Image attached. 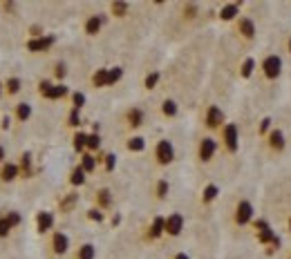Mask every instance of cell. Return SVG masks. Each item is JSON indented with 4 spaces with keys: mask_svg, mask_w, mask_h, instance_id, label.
<instances>
[{
    "mask_svg": "<svg viewBox=\"0 0 291 259\" xmlns=\"http://www.w3.org/2000/svg\"><path fill=\"white\" fill-rule=\"evenodd\" d=\"M260 72L266 80L280 78V74H282V58H280L278 54L264 56V58H262V65H260Z\"/></svg>",
    "mask_w": 291,
    "mask_h": 259,
    "instance_id": "obj_1",
    "label": "cell"
},
{
    "mask_svg": "<svg viewBox=\"0 0 291 259\" xmlns=\"http://www.w3.org/2000/svg\"><path fill=\"white\" fill-rule=\"evenodd\" d=\"M155 159L159 166H168V163H173L175 159V148H173V143L168 141V138H161L159 143H157V148H155Z\"/></svg>",
    "mask_w": 291,
    "mask_h": 259,
    "instance_id": "obj_2",
    "label": "cell"
},
{
    "mask_svg": "<svg viewBox=\"0 0 291 259\" xmlns=\"http://www.w3.org/2000/svg\"><path fill=\"white\" fill-rule=\"evenodd\" d=\"M222 141H224V148L228 152H235L237 146H240V136H237V126L235 123H226L222 128Z\"/></svg>",
    "mask_w": 291,
    "mask_h": 259,
    "instance_id": "obj_3",
    "label": "cell"
},
{
    "mask_svg": "<svg viewBox=\"0 0 291 259\" xmlns=\"http://www.w3.org/2000/svg\"><path fill=\"white\" fill-rule=\"evenodd\" d=\"M215 152H217V141L215 138H211V136H204L202 141H199V150H197V154H199V161L202 163H208L215 156Z\"/></svg>",
    "mask_w": 291,
    "mask_h": 259,
    "instance_id": "obj_4",
    "label": "cell"
},
{
    "mask_svg": "<svg viewBox=\"0 0 291 259\" xmlns=\"http://www.w3.org/2000/svg\"><path fill=\"white\" fill-rule=\"evenodd\" d=\"M251 219H253V206H251V201L242 199L235 208V224L237 226H246V224H251Z\"/></svg>",
    "mask_w": 291,
    "mask_h": 259,
    "instance_id": "obj_5",
    "label": "cell"
},
{
    "mask_svg": "<svg viewBox=\"0 0 291 259\" xmlns=\"http://www.w3.org/2000/svg\"><path fill=\"white\" fill-rule=\"evenodd\" d=\"M224 112L217 108V105H208V110H206V128H211V130H215V128H222V123H224Z\"/></svg>",
    "mask_w": 291,
    "mask_h": 259,
    "instance_id": "obj_6",
    "label": "cell"
},
{
    "mask_svg": "<svg viewBox=\"0 0 291 259\" xmlns=\"http://www.w3.org/2000/svg\"><path fill=\"white\" fill-rule=\"evenodd\" d=\"M237 32H240L242 38H246V40H253V38H255V25H253V20H251L249 16H240V18H237Z\"/></svg>",
    "mask_w": 291,
    "mask_h": 259,
    "instance_id": "obj_7",
    "label": "cell"
},
{
    "mask_svg": "<svg viewBox=\"0 0 291 259\" xmlns=\"http://www.w3.org/2000/svg\"><path fill=\"white\" fill-rule=\"evenodd\" d=\"M182 230H184V217L179 212H173L166 219V232H168L170 237H177Z\"/></svg>",
    "mask_w": 291,
    "mask_h": 259,
    "instance_id": "obj_8",
    "label": "cell"
},
{
    "mask_svg": "<svg viewBox=\"0 0 291 259\" xmlns=\"http://www.w3.org/2000/svg\"><path fill=\"white\" fill-rule=\"evenodd\" d=\"M52 250L56 252V255H65V252L70 250V237L65 232H54V237H52Z\"/></svg>",
    "mask_w": 291,
    "mask_h": 259,
    "instance_id": "obj_9",
    "label": "cell"
},
{
    "mask_svg": "<svg viewBox=\"0 0 291 259\" xmlns=\"http://www.w3.org/2000/svg\"><path fill=\"white\" fill-rule=\"evenodd\" d=\"M266 146L271 148L273 152H282L284 150V134H282V130H271V134L266 136Z\"/></svg>",
    "mask_w": 291,
    "mask_h": 259,
    "instance_id": "obj_10",
    "label": "cell"
},
{
    "mask_svg": "<svg viewBox=\"0 0 291 259\" xmlns=\"http://www.w3.org/2000/svg\"><path fill=\"white\" fill-rule=\"evenodd\" d=\"M54 45V36H41V38H32L27 42V50L30 52H45L47 47Z\"/></svg>",
    "mask_w": 291,
    "mask_h": 259,
    "instance_id": "obj_11",
    "label": "cell"
},
{
    "mask_svg": "<svg viewBox=\"0 0 291 259\" xmlns=\"http://www.w3.org/2000/svg\"><path fill=\"white\" fill-rule=\"evenodd\" d=\"M255 228H257V239H260L262 244H271L275 237H278V234H275L273 230H271V226H269L266 222H257Z\"/></svg>",
    "mask_w": 291,
    "mask_h": 259,
    "instance_id": "obj_12",
    "label": "cell"
},
{
    "mask_svg": "<svg viewBox=\"0 0 291 259\" xmlns=\"http://www.w3.org/2000/svg\"><path fill=\"white\" fill-rule=\"evenodd\" d=\"M36 226H38V232H47V230L54 226V214L47 212V210L38 212V217H36Z\"/></svg>",
    "mask_w": 291,
    "mask_h": 259,
    "instance_id": "obj_13",
    "label": "cell"
},
{
    "mask_svg": "<svg viewBox=\"0 0 291 259\" xmlns=\"http://www.w3.org/2000/svg\"><path fill=\"white\" fill-rule=\"evenodd\" d=\"M164 232H166V219L164 217H155V219H152V224H150V232H148V237L157 239V237H161Z\"/></svg>",
    "mask_w": 291,
    "mask_h": 259,
    "instance_id": "obj_14",
    "label": "cell"
},
{
    "mask_svg": "<svg viewBox=\"0 0 291 259\" xmlns=\"http://www.w3.org/2000/svg\"><path fill=\"white\" fill-rule=\"evenodd\" d=\"M126 121H128V126H130V128H139L141 123H144V110H139V108L128 110Z\"/></svg>",
    "mask_w": 291,
    "mask_h": 259,
    "instance_id": "obj_15",
    "label": "cell"
},
{
    "mask_svg": "<svg viewBox=\"0 0 291 259\" xmlns=\"http://www.w3.org/2000/svg\"><path fill=\"white\" fill-rule=\"evenodd\" d=\"M18 172H21V168H18L16 163H5L3 170H0V179H3V181H14L18 176Z\"/></svg>",
    "mask_w": 291,
    "mask_h": 259,
    "instance_id": "obj_16",
    "label": "cell"
},
{
    "mask_svg": "<svg viewBox=\"0 0 291 259\" xmlns=\"http://www.w3.org/2000/svg\"><path fill=\"white\" fill-rule=\"evenodd\" d=\"M101 25H103V18L101 16H90L88 22H85V34H88V36H94V34H99Z\"/></svg>",
    "mask_w": 291,
    "mask_h": 259,
    "instance_id": "obj_17",
    "label": "cell"
},
{
    "mask_svg": "<svg viewBox=\"0 0 291 259\" xmlns=\"http://www.w3.org/2000/svg\"><path fill=\"white\" fill-rule=\"evenodd\" d=\"M237 14H240V4L231 2V4H226V7H222V12H219V18H222V20H233Z\"/></svg>",
    "mask_w": 291,
    "mask_h": 259,
    "instance_id": "obj_18",
    "label": "cell"
},
{
    "mask_svg": "<svg viewBox=\"0 0 291 259\" xmlns=\"http://www.w3.org/2000/svg\"><path fill=\"white\" fill-rule=\"evenodd\" d=\"M94 257H97V248L92 244H83L76 252V259H94Z\"/></svg>",
    "mask_w": 291,
    "mask_h": 259,
    "instance_id": "obj_19",
    "label": "cell"
},
{
    "mask_svg": "<svg viewBox=\"0 0 291 259\" xmlns=\"http://www.w3.org/2000/svg\"><path fill=\"white\" fill-rule=\"evenodd\" d=\"M63 96H68V88H65V85H52L50 92L45 94V98H52V100L63 98Z\"/></svg>",
    "mask_w": 291,
    "mask_h": 259,
    "instance_id": "obj_20",
    "label": "cell"
},
{
    "mask_svg": "<svg viewBox=\"0 0 291 259\" xmlns=\"http://www.w3.org/2000/svg\"><path fill=\"white\" fill-rule=\"evenodd\" d=\"M85 174H88V172H85L81 166L74 168V170H72V176H70V184H72V186H83V184H85Z\"/></svg>",
    "mask_w": 291,
    "mask_h": 259,
    "instance_id": "obj_21",
    "label": "cell"
},
{
    "mask_svg": "<svg viewBox=\"0 0 291 259\" xmlns=\"http://www.w3.org/2000/svg\"><path fill=\"white\" fill-rule=\"evenodd\" d=\"M219 194V190H217V186L215 184H208L206 188H204V194H202V201L204 204H211V201H215V196Z\"/></svg>",
    "mask_w": 291,
    "mask_h": 259,
    "instance_id": "obj_22",
    "label": "cell"
},
{
    "mask_svg": "<svg viewBox=\"0 0 291 259\" xmlns=\"http://www.w3.org/2000/svg\"><path fill=\"white\" fill-rule=\"evenodd\" d=\"M16 116H18V121H27V118L32 116V105L30 103H21L16 108Z\"/></svg>",
    "mask_w": 291,
    "mask_h": 259,
    "instance_id": "obj_23",
    "label": "cell"
},
{
    "mask_svg": "<svg viewBox=\"0 0 291 259\" xmlns=\"http://www.w3.org/2000/svg\"><path fill=\"white\" fill-rule=\"evenodd\" d=\"M253 70H255V60H253V58H251V56H249V58H246L244 63H242V67H240V74H242V78H249V76L253 74Z\"/></svg>",
    "mask_w": 291,
    "mask_h": 259,
    "instance_id": "obj_24",
    "label": "cell"
},
{
    "mask_svg": "<svg viewBox=\"0 0 291 259\" xmlns=\"http://www.w3.org/2000/svg\"><path fill=\"white\" fill-rule=\"evenodd\" d=\"M161 112H164L166 116H175V114H177V103H175L173 98H166L164 103H161Z\"/></svg>",
    "mask_w": 291,
    "mask_h": 259,
    "instance_id": "obj_25",
    "label": "cell"
},
{
    "mask_svg": "<svg viewBox=\"0 0 291 259\" xmlns=\"http://www.w3.org/2000/svg\"><path fill=\"white\" fill-rule=\"evenodd\" d=\"M92 83L97 88H106L108 85V70H97V74L92 76Z\"/></svg>",
    "mask_w": 291,
    "mask_h": 259,
    "instance_id": "obj_26",
    "label": "cell"
},
{
    "mask_svg": "<svg viewBox=\"0 0 291 259\" xmlns=\"http://www.w3.org/2000/svg\"><path fill=\"white\" fill-rule=\"evenodd\" d=\"M146 148V141L141 136H132L130 141H128V150L130 152H141Z\"/></svg>",
    "mask_w": 291,
    "mask_h": 259,
    "instance_id": "obj_27",
    "label": "cell"
},
{
    "mask_svg": "<svg viewBox=\"0 0 291 259\" xmlns=\"http://www.w3.org/2000/svg\"><path fill=\"white\" fill-rule=\"evenodd\" d=\"M97 201H99V206H101V208H108V206L112 204V196H110V190H108V188L99 190V192H97Z\"/></svg>",
    "mask_w": 291,
    "mask_h": 259,
    "instance_id": "obj_28",
    "label": "cell"
},
{
    "mask_svg": "<svg viewBox=\"0 0 291 259\" xmlns=\"http://www.w3.org/2000/svg\"><path fill=\"white\" fill-rule=\"evenodd\" d=\"M121 76H123L121 67H110L108 70V85H114L117 80H121Z\"/></svg>",
    "mask_w": 291,
    "mask_h": 259,
    "instance_id": "obj_29",
    "label": "cell"
},
{
    "mask_svg": "<svg viewBox=\"0 0 291 259\" xmlns=\"http://www.w3.org/2000/svg\"><path fill=\"white\" fill-rule=\"evenodd\" d=\"M81 168H83L85 172H92L94 168H97V159H94L92 154H83V159H81Z\"/></svg>",
    "mask_w": 291,
    "mask_h": 259,
    "instance_id": "obj_30",
    "label": "cell"
},
{
    "mask_svg": "<svg viewBox=\"0 0 291 259\" xmlns=\"http://www.w3.org/2000/svg\"><path fill=\"white\" fill-rule=\"evenodd\" d=\"M74 148H76V150L88 148V134H85V132H76L74 134Z\"/></svg>",
    "mask_w": 291,
    "mask_h": 259,
    "instance_id": "obj_31",
    "label": "cell"
},
{
    "mask_svg": "<svg viewBox=\"0 0 291 259\" xmlns=\"http://www.w3.org/2000/svg\"><path fill=\"white\" fill-rule=\"evenodd\" d=\"M157 83H159V72H150V74L146 76V83H144L146 90H152Z\"/></svg>",
    "mask_w": 291,
    "mask_h": 259,
    "instance_id": "obj_32",
    "label": "cell"
},
{
    "mask_svg": "<svg viewBox=\"0 0 291 259\" xmlns=\"http://www.w3.org/2000/svg\"><path fill=\"white\" fill-rule=\"evenodd\" d=\"M126 12H128V2H112V14L114 16H126Z\"/></svg>",
    "mask_w": 291,
    "mask_h": 259,
    "instance_id": "obj_33",
    "label": "cell"
},
{
    "mask_svg": "<svg viewBox=\"0 0 291 259\" xmlns=\"http://www.w3.org/2000/svg\"><path fill=\"white\" fill-rule=\"evenodd\" d=\"M30 166H32V154H30V152H25V154L21 156V170H23V174H30Z\"/></svg>",
    "mask_w": 291,
    "mask_h": 259,
    "instance_id": "obj_34",
    "label": "cell"
},
{
    "mask_svg": "<svg viewBox=\"0 0 291 259\" xmlns=\"http://www.w3.org/2000/svg\"><path fill=\"white\" fill-rule=\"evenodd\" d=\"M7 92L9 94H18V92H21V80H18V78H9L7 80Z\"/></svg>",
    "mask_w": 291,
    "mask_h": 259,
    "instance_id": "obj_35",
    "label": "cell"
},
{
    "mask_svg": "<svg viewBox=\"0 0 291 259\" xmlns=\"http://www.w3.org/2000/svg\"><path fill=\"white\" fill-rule=\"evenodd\" d=\"M99 146H101L99 134H88V148H90V150H99Z\"/></svg>",
    "mask_w": 291,
    "mask_h": 259,
    "instance_id": "obj_36",
    "label": "cell"
},
{
    "mask_svg": "<svg viewBox=\"0 0 291 259\" xmlns=\"http://www.w3.org/2000/svg\"><path fill=\"white\" fill-rule=\"evenodd\" d=\"M166 194H168V181H159V184H157V196H159V199H166Z\"/></svg>",
    "mask_w": 291,
    "mask_h": 259,
    "instance_id": "obj_37",
    "label": "cell"
},
{
    "mask_svg": "<svg viewBox=\"0 0 291 259\" xmlns=\"http://www.w3.org/2000/svg\"><path fill=\"white\" fill-rule=\"evenodd\" d=\"M88 217L92 219V222H103V212L99 208H92V210H88Z\"/></svg>",
    "mask_w": 291,
    "mask_h": 259,
    "instance_id": "obj_38",
    "label": "cell"
},
{
    "mask_svg": "<svg viewBox=\"0 0 291 259\" xmlns=\"http://www.w3.org/2000/svg\"><path fill=\"white\" fill-rule=\"evenodd\" d=\"M9 230H12V226H9L7 217H3V219H0V237H7Z\"/></svg>",
    "mask_w": 291,
    "mask_h": 259,
    "instance_id": "obj_39",
    "label": "cell"
},
{
    "mask_svg": "<svg viewBox=\"0 0 291 259\" xmlns=\"http://www.w3.org/2000/svg\"><path fill=\"white\" fill-rule=\"evenodd\" d=\"M72 100H74V110H81V108H83V103H85V94L76 92L72 96Z\"/></svg>",
    "mask_w": 291,
    "mask_h": 259,
    "instance_id": "obj_40",
    "label": "cell"
},
{
    "mask_svg": "<svg viewBox=\"0 0 291 259\" xmlns=\"http://www.w3.org/2000/svg\"><path fill=\"white\" fill-rule=\"evenodd\" d=\"M70 126H72V128H79V126H81L79 110H72V112H70Z\"/></svg>",
    "mask_w": 291,
    "mask_h": 259,
    "instance_id": "obj_41",
    "label": "cell"
},
{
    "mask_svg": "<svg viewBox=\"0 0 291 259\" xmlns=\"http://www.w3.org/2000/svg\"><path fill=\"white\" fill-rule=\"evenodd\" d=\"M7 222H9V226H18V224H21V214L18 212H7Z\"/></svg>",
    "mask_w": 291,
    "mask_h": 259,
    "instance_id": "obj_42",
    "label": "cell"
},
{
    "mask_svg": "<svg viewBox=\"0 0 291 259\" xmlns=\"http://www.w3.org/2000/svg\"><path fill=\"white\" fill-rule=\"evenodd\" d=\"M269 128H271V118L266 116V118H262V121H260V128H257V132L266 134V132H269Z\"/></svg>",
    "mask_w": 291,
    "mask_h": 259,
    "instance_id": "obj_43",
    "label": "cell"
},
{
    "mask_svg": "<svg viewBox=\"0 0 291 259\" xmlns=\"http://www.w3.org/2000/svg\"><path fill=\"white\" fill-rule=\"evenodd\" d=\"M114 166H117V156H114V154H108V156H106V170L112 172Z\"/></svg>",
    "mask_w": 291,
    "mask_h": 259,
    "instance_id": "obj_44",
    "label": "cell"
},
{
    "mask_svg": "<svg viewBox=\"0 0 291 259\" xmlns=\"http://www.w3.org/2000/svg\"><path fill=\"white\" fill-rule=\"evenodd\" d=\"M76 204V194H70L68 196V199H65L63 201V204H61V208H65V210H70V208H72V206Z\"/></svg>",
    "mask_w": 291,
    "mask_h": 259,
    "instance_id": "obj_45",
    "label": "cell"
},
{
    "mask_svg": "<svg viewBox=\"0 0 291 259\" xmlns=\"http://www.w3.org/2000/svg\"><path fill=\"white\" fill-rule=\"evenodd\" d=\"M195 12H197V4H186L184 14H188L186 18H195Z\"/></svg>",
    "mask_w": 291,
    "mask_h": 259,
    "instance_id": "obj_46",
    "label": "cell"
},
{
    "mask_svg": "<svg viewBox=\"0 0 291 259\" xmlns=\"http://www.w3.org/2000/svg\"><path fill=\"white\" fill-rule=\"evenodd\" d=\"M56 76H59V78H63V76H65V65H56Z\"/></svg>",
    "mask_w": 291,
    "mask_h": 259,
    "instance_id": "obj_47",
    "label": "cell"
},
{
    "mask_svg": "<svg viewBox=\"0 0 291 259\" xmlns=\"http://www.w3.org/2000/svg\"><path fill=\"white\" fill-rule=\"evenodd\" d=\"M175 259H190V257L186 255V252H177V255H175Z\"/></svg>",
    "mask_w": 291,
    "mask_h": 259,
    "instance_id": "obj_48",
    "label": "cell"
},
{
    "mask_svg": "<svg viewBox=\"0 0 291 259\" xmlns=\"http://www.w3.org/2000/svg\"><path fill=\"white\" fill-rule=\"evenodd\" d=\"M9 128V116H5L3 118V130H7Z\"/></svg>",
    "mask_w": 291,
    "mask_h": 259,
    "instance_id": "obj_49",
    "label": "cell"
},
{
    "mask_svg": "<svg viewBox=\"0 0 291 259\" xmlns=\"http://www.w3.org/2000/svg\"><path fill=\"white\" fill-rule=\"evenodd\" d=\"M0 161H5V148L0 146Z\"/></svg>",
    "mask_w": 291,
    "mask_h": 259,
    "instance_id": "obj_50",
    "label": "cell"
},
{
    "mask_svg": "<svg viewBox=\"0 0 291 259\" xmlns=\"http://www.w3.org/2000/svg\"><path fill=\"white\" fill-rule=\"evenodd\" d=\"M287 52L291 54V36H289V42H287Z\"/></svg>",
    "mask_w": 291,
    "mask_h": 259,
    "instance_id": "obj_51",
    "label": "cell"
},
{
    "mask_svg": "<svg viewBox=\"0 0 291 259\" xmlns=\"http://www.w3.org/2000/svg\"><path fill=\"white\" fill-rule=\"evenodd\" d=\"M0 92H3V83H0Z\"/></svg>",
    "mask_w": 291,
    "mask_h": 259,
    "instance_id": "obj_52",
    "label": "cell"
},
{
    "mask_svg": "<svg viewBox=\"0 0 291 259\" xmlns=\"http://www.w3.org/2000/svg\"><path fill=\"white\" fill-rule=\"evenodd\" d=\"M289 226H291V222H289Z\"/></svg>",
    "mask_w": 291,
    "mask_h": 259,
    "instance_id": "obj_53",
    "label": "cell"
},
{
    "mask_svg": "<svg viewBox=\"0 0 291 259\" xmlns=\"http://www.w3.org/2000/svg\"><path fill=\"white\" fill-rule=\"evenodd\" d=\"M289 259H291V255H289Z\"/></svg>",
    "mask_w": 291,
    "mask_h": 259,
    "instance_id": "obj_54",
    "label": "cell"
}]
</instances>
